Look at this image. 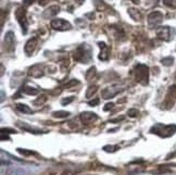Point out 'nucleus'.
Listing matches in <instances>:
<instances>
[{
  "instance_id": "1",
  "label": "nucleus",
  "mask_w": 176,
  "mask_h": 175,
  "mask_svg": "<svg viewBox=\"0 0 176 175\" xmlns=\"http://www.w3.org/2000/svg\"><path fill=\"white\" fill-rule=\"evenodd\" d=\"M73 59L80 63H88L92 60V50L86 44L77 47L73 53Z\"/></svg>"
},
{
  "instance_id": "2",
  "label": "nucleus",
  "mask_w": 176,
  "mask_h": 175,
  "mask_svg": "<svg viewBox=\"0 0 176 175\" xmlns=\"http://www.w3.org/2000/svg\"><path fill=\"white\" fill-rule=\"evenodd\" d=\"M150 133L157 134L160 137L166 138L170 136L174 135L176 133V125L171 124V125H163V124H156L153 127H151Z\"/></svg>"
},
{
  "instance_id": "3",
  "label": "nucleus",
  "mask_w": 176,
  "mask_h": 175,
  "mask_svg": "<svg viewBox=\"0 0 176 175\" xmlns=\"http://www.w3.org/2000/svg\"><path fill=\"white\" fill-rule=\"evenodd\" d=\"M135 79L140 85L146 86L149 82V67L145 64H138L135 69Z\"/></svg>"
},
{
  "instance_id": "4",
  "label": "nucleus",
  "mask_w": 176,
  "mask_h": 175,
  "mask_svg": "<svg viewBox=\"0 0 176 175\" xmlns=\"http://www.w3.org/2000/svg\"><path fill=\"white\" fill-rule=\"evenodd\" d=\"M15 18L16 21L18 22V24L22 27V32L23 34H26L27 33V27H28V22L27 18H26V10L24 7H18V9L15 10Z\"/></svg>"
},
{
  "instance_id": "5",
  "label": "nucleus",
  "mask_w": 176,
  "mask_h": 175,
  "mask_svg": "<svg viewBox=\"0 0 176 175\" xmlns=\"http://www.w3.org/2000/svg\"><path fill=\"white\" fill-rule=\"evenodd\" d=\"M176 102V85H172L170 86L169 90H167V94L165 96V99L163 101V108L169 110L175 104Z\"/></svg>"
},
{
  "instance_id": "6",
  "label": "nucleus",
  "mask_w": 176,
  "mask_h": 175,
  "mask_svg": "<svg viewBox=\"0 0 176 175\" xmlns=\"http://www.w3.org/2000/svg\"><path fill=\"white\" fill-rule=\"evenodd\" d=\"M15 48V35L13 32L9 31L6 33L5 39H3V49L7 52H12Z\"/></svg>"
},
{
  "instance_id": "7",
  "label": "nucleus",
  "mask_w": 176,
  "mask_h": 175,
  "mask_svg": "<svg viewBox=\"0 0 176 175\" xmlns=\"http://www.w3.org/2000/svg\"><path fill=\"white\" fill-rule=\"evenodd\" d=\"M163 18H164V16H163L162 12H160V11L152 12V13H150L148 15V24H149V26H150L151 28L157 27V26L160 25V24L162 23Z\"/></svg>"
},
{
  "instance_id": "8",
  "label": "nucleus",
  "mask_w": 176,
  "mask_h": 175,
  "mask_svg": "<svg viewBox=\"0 0 176 175\" xmlns=\"http://www.w3.org/2000/svg\"><path fill=\"white\" fill-rule=\"evenodd\" d=\"M50 25L53 30L57 31H69L72 28L71 23L63 20V18H53L52 21H51Z\"/></svg>"
},
{
  "instance_id": "9",
  "label": "nucleus",
  "mask_w": 176,
  "mask_h": 175,
  "mask_svg": "<svg viewBox=\"0 0 176 175\" xmlns=\"http://www.w3.org/2000/svg\"><path fill=\"white\" fill-rule=\"evenodd\" d=\"M157 36L158 38L165 42H169L172 39V34H171V27L170 26H160L159 28H157L156 31Z\"/></svg>"
},
{
  "instance_id": "10",
  "label": "nucleus",
  "mask_w": 176,
  "mask_h": 175,
  "mask_svg": "<svg viewBox=\"0 0 176 175\" xmlns=\"http://www.w3.org/2000/svg\"><path fill=\"white\" fill-rule=\"evenodd\" d=\"M80 120H82V122L84 123V124H86V125L92 124V123H95L97 120H98V116H97L96 113L88 112V111L80 113Z\"/></svg>"
},
{
  "instance_id": "11",
  "label": "nucleus",
  "mask_w": 176,
  "mask_h": 175,
  "mask_svg": "<svg viewBox=\"0 0 176 175\" xmlns=\"http://www.w3.org/2000/svg\"><path fill=\"white\" fill-rule=\"evenodd\" d=\"M99 47H100L101 51H100V55H99V59L101 61H107L109 60L110 58V51H111V48H110L108 45H105L104 43L102 42H99L98 43Z\"/></svg>"
},
{
  "instance_id": "12",
  "label": "nucleus",
  "mask_w": 176,
  "mask_h": 175,
  "mask_svg": "<svg viewBox=\"0 0 176 175\" xmlns=\"http://www.w3.org/2000/svg\"><path fill=\"white\" fill-rule=\"evenodd\" d=\"M43 74H45V72H43V65L40 64V63L33 65V67L30 69V72H28V75L33 76L35 79L41 77V76H43Z\"/></svg>"
},
{
  "instance_id": "13",
  "label": "nucleus",
  "mask_w": 176,
  "mask_h": 175,
  "mask_svg": "<svg viewBox=\"0 0 176 175\" xmlns=\"http://www.w3.org/2000/svg\"><path fill=\"white\" fill-rule=\"evenodd\" d=\"M37 45H38V39H37V37H33V38H31V39L26 43L24 50H25V52L27 53L28 55H31L35 51Z\"/></svg>"
},
{
  "instance_id": "14",
  "label": "nucleus",
  "mask_w": 176,
  "mask_h": 175,
  "mask_svg": "<svg viewBox=\"0 0 176 175\" xmlns=\"http://www.w3.org/2000/svg\"><path fill=\"white\" fill-rule=\"evenodd\" d=\"M60 12V7L57 5L55 6H51V7H49L48 9H46L45 11H43V18H53V16H55L58 13Z\"/></svg>"
},
{
  "instance_id": "15",
  "label": "nucleus",
  "mask_w": 176,
  "mask_h": 175,
  "mask_svg": "<svg viewBox=\"0 0 176 175\" xmlns=\"http://www.w3.org/2000/svg\"><path fill=\"white\" fill-rule=\"evenodd\" d=\"M94 5L98 11H109L112 10L105 2H103L102 0H94Z\"/></svg>"
},
{
  "instance_id": "16",
  "label": "nucleus",
  "mask_w": 176,
  "mask_h": 175,
  "mask_svg": "<svg viewBox=\"0 0 176 175\" xmlns=\"http://www.w3.org/2000/svg\"><path fill=\"white\" fill-rule=\"evenodd\" d=\"M127 12H128V14H129V16L133 18L134 21L139 22L140 20H141V13L139 12V10L135 9V8H129V9L127 10Z\"/></svg>"
},
{
  "instance_id": "17",
  "label": "nucleus",
  "mask_w": 176,
  "mask_h": 175,
  "mask_svg": "<svg viewBox=\"0 0 176 175\" xmlns=\"http://www.w3.org/2000/svg\"><path fill=\"white\" fill-rule=\"evenodd\" d=\"M18 125L21 127V128L25 129V131L30 132V133H34V134H38V133H41L40 129H37V128H34V127H31L30 125L25 124V123H23V124H21V123H18Z\"/></svg>"
},
{
  "instance_id": "18",
  "label": "nucleus",
  "mask_w": 176,
  "mask_h": 175,
  "mask_svg": "<svg viewBox=\"0 0 176 175\" xmlns=\"http://www.w3.org/2000/svg\"><path fill=\"white\" fill-rule=\"evenodd\" d=\"M98 85H92L89 87L87 88V92H86V98H92L97 92H98Z\"/></svg>"
},
{
  "instance_id": "19",
  "label": "nucleus",
  "mask_w": 176,
  "mask_h": 175,
  "mask_svg": "<svg viewBox=\"0 0 176 175\" xmlns=\"http://www.w3.org/2000/svg\"><path fill=\"white\" fill-rule=\"evenodd\" d=\"M69 115H70V112H68V111H55V112H52V116L57 119L68 118Z\"/></svg>"
},
{
  "instance_id": "20",
  "label": "nucleus",
  "mask_w": 176,
  "mask_h": 175,
  "mask_svg": "<svg viewBox=\"0 0 176 175\" xmlns=\"http://www.w3.org/2000/svg\"><path fill=\"white\" fill-rule=\"evenodd\" d=\"M16 109H18L20 112H23V113H33L32 109H31L28 106L23 104H16Z\"/></svg>"
},
{
  "instance_id": "21",
  "label": "nucleus",
  "mask_w": 176,
  "mask_h": 175,
  "mask_svg": "<svg viewBox=\"0 0 176 175\" xmlns=\"http://www.w3.org/2000/svg\"><path fill=\"white\" fill-rule=\"evenodd\" d=\"M23 92H25L26 95H30V96H34V95L38 94V89H36V88L34 87H30V86H26L23 89Z\"/></svg>"
},
{
  "instance_id": "22",
  "label": "nucleus",
  "mask_w": 176,
  "mask_h": 175,
  "mask_svg": "<svg viewBox=\"0 0 176 175\" xmlns=\"http://www.w3.org/2000/svg\"><path fill=\"white\" fill-rule=\"evenodd\" d=\"M46 101H47L46 95H40V96H39L38 98H37V99L33 102V104H34L35 106H41V104H43Z\"/></svg>"
},
{
  "instance_id": "23",
  "label": "nucleus",
  "mask_w": 176,
  "mask_h": 175,
  "mask_svg": "<svg viewBox=\"0 0 176 175\" xmlns=\"http://www.w3.org/2000/svg\"><path fill=\"white\" fill-rule=\"evenodd\" d=\"M161 63L165 67H171L172 64L174 63V58L173 57H166V58H163L162 60H161Z\"/></svg>"
},
{
  "instance_id": "24",
  "label": "nucleus",
  "mask_w": 176,
  "mask_h": 175,
  "mask_svg": "<svg viewBox=\"0 0 176 175\" xmlns=\"http://www.w3.org/2000/svg\"><path fill=\"white\" fill-rule=\"evenodd\" d=\"M95 74H96V67H90L88 71H87V73H86V79L87 81H90V79H92L95 76Z\"/></svg>"
},
{
  "instance_id": "25",
  "label": "nucleus",
  "mask_w": 176,
  "mask_h": 175,
  "mask_svg": "<svg viewBox=\"0 0 176 175\" xmlns=\"http://www.w3.org/2000/svg\"><path fill=\"white\" fill-rule=\"evenodd\" d=\"M138 114H139V111L135 108L129 109V110L127 111V115L129 116V118H136V116H138Z\"/></svg>"
},
{
  "instance_id": "26",
  "label": "nucleus",
  "mask_w": 176,
  "mask_h": 175,
  "mask_svg": "<svg viewBox=\"0 0 176 175\" xmlns=\"http://www.w3.org/2000/svg\"><path fill=\"white\" fill-rule=\"evenodd\" d=\"M163 3H164L166 7L176 9V0H163Z\"/></svg>"
},
{
  "instance_id": "27",
  "label": "nucleus",
  "mask_w": 176,
  "mask_h": 175,
  "mask_svg": "<svg viewBox=\"0 0 176 175\" xmlns=\"http://www.w3.org/2000/svg\"><path fill=\"white\" fill-rule=\"evenodd\" d=\"M117 149H120V147L119 146H104L103 147V150L104 151H107V152H114V151H117Z\"/></svg>"
},
{
  "instance_id": "28",
  "label": "nucleus",
  "mask_w": 176,
  "mask_h": 175,
  "mask_svg": "<svg viewBox=\"0 0 176 175\" xmlns=\"http://www.w3.org/2000/svg\"><path fill=\"white\" fill-rule=\"evenodd\" d=\"M18 152H20L21 154H23V156H32V154H36L34 151H31V150H26V149H21L18 148Z\"/></svg>"
},
{
  "instance_id": "29",
  "label": "nucleus",
  "mask_w": 176,
  "mask_h": 175,
  "mask_svg": "<svg viewBox=\"0 0 176 175\" xmlns=\"http://www.w3.org/2000/svg\"><path fill=\"white\" fill-rule=\"evenodd\" d=\"M73 100H74V97H68V98H64V99H62L61 104H62V106H68V104H71Z\"/></svg>"
},
{
  "instance_id": "30",
  "label": "nucleus",
  "mask_w": 176,
  "mask_h": 175,
  "mask_svg": "<svg viewBox=\"0 0 176 175\" xmlns=\"http://www.w3.org/2000/svg\"><path fill=\"white\" fill-rule=\"evenodd\" d=\"M77 84H80V82L77 81V79H71V81L69 82L68 84H65L64 85V88H69V87H72V86L74 85H77Z\"/></svg>"
},
{
  "instance_id": "31",
  "label": "nucleus",
  "mask_w": 176,
  "mask_h": 175,
  "mask_svg": "<svg viewBox=\"0 0 176 175\" xmlns=\"http://www.w3.org/2000/svg\"><path fill=\"white\" fill-rule=\"evenodd\" d=\"M1 133L13 134V133H16V132H15V129H12V128H1Z\"/></svg>"
},
{
  "instance_id": "32",
  "label": "nucleus",
  "mask_w": 176,
  "mask_h": 175,
  "mask_svg": "<svg viewBox=\"0 0 176 175\" xmlns=\"http://www.w3.org/2000/svg\"><path fill=\"white\" fill-rule=\"evenodd\" d=\"M99 98H96V99H94V100H92V101H89V106H92V107H96V106H98L99 104Z\"/></svg>"
},
{
  "instance_id": "33",
  "label": "nucleus",
  "mask_w": 176,
  "mask_h": 175,
  "mask_svg": "<svg viewBox=\"0 0 176 175\" xmlns=\"http://www.w3.org/2000/svg\"><path fill=\"white\" fill-rule=\"evenodd\" d=\"M124 119H125V116H120V118H117V119H113V120H110V122L111 123H117V122H121V121H123Z\"/></svg>"
},
{
  "instance_id": "34",
  "label": "nucleus",
  "mask_w": 176,
  "mask_h": 175,
  "mask_svg": "<svg viewBox=\"0 0 176 175\" xmlns=\"http://www.w3.org/2000/svg\"><path fill=\"white\" fill-rule=\"evenodd\" d=\"M113 107H114V104H113L112 102H110V104H105V107L103 108V110H104V111H109V110H111V109H112Z\"/></svg>"
},
{
  "instance_id": "35",
  "label": "nucleus",
  "mask_w": 176,
  "mask_h": 175,
  "mask_svg": "<svg viewBox=\"0 0 176 175\" xmlns=\"http://www.w3.org/2000/svg\"><path fill=\"white\" fill-rule=\"evenodd\" d=\"M5 18H6V16H5V11H1V27L3 26V22H5Z\"/></svg>"
},
{
  "instance_id": "36",
  "label": "nucleus",
  "mask_w": 176,
  "mask_h": 175,
  "mask_svg": "<svg viewBox=\"0 0 176 175\" xmlns=\"http://www.w3.org/2000/svg\"><path fill=\"white\" fill-rule=\"evenodd\" d=\"M35 0H23V2H24V5L25 6H30V5H32L33 2H34Z\"/></svg>"
},
{
  "instance_id": "37",
  "label": "nucleus",
  "mask_w": 176,
  "mask_h": 175,
  "mask_svg": "<svg viewBox=\"0 0 176 175\" xmlns=\"http://www.w3.org/2000/svg\"><path fill=\"white\" fill-rule=\"evenodd\" d=\"M5 139H7V140H10V137L8 135L5 136V134L1 133V140H5Z\"/></svg>"
},
{
  "instance_id": "38",
  "label": "nucleus",
  "mask_w": 176,
  "mask_h": 175,
  "mask_svg": "<svg viewBox=\"0 0 176 175\" xmlns=\"http://www.w3.org/2000/svg\"><path fill=\"white\" fill-rule=\"evenodd\" d=\"M64 62H69V59H67V60H64ZM62 65H63V67H65V65H69V63H62Z\"/></svg>"
},
{
  "instance_id": "39",
  "label": "nucleus",
  "mask_w": 176,
  "mask_h": 175,
  "mask_svg": "<svg viewBox=\"0 0 176 175\" xmlns=\"http://www.w3.org/2000/svg\"><path fill=\"white\" fill-rule=\"evenodd\" d=\"M132 2H134V3H136V5H138L139 3V0H130Z\"/></svg>"
}]
</instances>
